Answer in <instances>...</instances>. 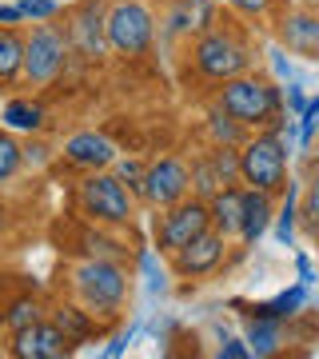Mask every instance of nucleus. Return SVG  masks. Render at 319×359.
<instances>
[{"instance_id":"obj_44","label":"nucleus","mask_w":319,"mask_h":359,"mask_svg":"<svg viewBox=\"0 0 319 359\" xmlns=\"http://www.w3.org/2000/svg\"><path fill=\"white\" fill-rule=\"evenodd\" d=\"M311 168H315V176H319V156H315V164H311Z\"/></svg>"},{"instance_id":"obj_39","label":"nucleus","mask_w":319,"mask_h":359,"mask_svg":"<svg viewBox=\"0 0 319 359\" xmlns=\"http://www.w3.org/2000/svg\"><path fill=\"white\" fill-rule=\"evenodd\" d=\"M25 164H32V168L48 164V144H40V140H28V144H25Z\"/></svg>"},{"instance_id":"obj_10","label":"nucleus","mask_w":319,"mask_h":359,"mask_svg":"<svg viewBox=\"0 0 319 359\" xmlns=\"http://www.w3.org/2000/svg\"><path fill=\"white\" fill-rule=\"evenodd\" d=\"M64 32H68L72 52L84 56V60H100L104 52H112L108 48V8H104V0H80L68 13Z\"/></svg>"},{"instance_id":"obj_16","label":"nucleus","mask_w":319,"mask_h":359,"mask_svg":"<svg viewBox=\"0 0 319 359\" xmlns=\"http://www.w3.org/2000/svg\"><path fill=\"white\" fill-rule=\"evenodd\" d=\"M276 219V196L259 192V188H243V228H240V244L255 248L264 240V231Z\"/></svg>"},{"instance_id":"obj_26","label":"nucleus","mask_w":319,"mask_h":359,"mask_svg":"<svg viewBox=\"0 0 319 359\" xmlns=\"http://www.w3.org/2000/svg\"><path fill=\"white\" fill-rule=\"evenodd\" d=\"M40 320H44V316H40L36 295H16L13 304H8V311H4V327H8V332H20V327L40 323Z\"/></svg>"},{"instance_id":"obj_37","label":"nucleus","mask_w":319,"mask_h":359,"mask_svg":"<svg viewBox=\"0 0 319 359\" xmlns=\"http://www.w3.org/2000/svg\"><path fill=\"white\" fill-rule=\"evenodd\" d=\"M132 339H136V323H128L124 332H116L112 339H108V347H104V355H108V359L124 355V351H128V344H132Z\"/></svg>"},{"instance_id":"obj_24","label":"nucleus","mask_w":319,"mask_h":359,"mask_svg":"<svg viewBox=\"0 0 319 359\" xmlns=\"http://www.w3.org/2000/svg\"><path fill=\"white\" fill-rule=\"evenodd\" d=\"M295 224H299V184H295V180H287L283 200H280V208H276V244L292 248Z\"/></svg>"},{"instance_id":"obj_6","label":"nucleus","mask_w":319,"mask_h":359,"mask_svg":"<svg viewBox=\"0 0 319 359\" xmlns=\"http://www.w3.org/2000/svg\"><path fill=\"white\" fill-rule=\"evenodd\" d=\"M156 40V13L144 0H112L108 4V48L116 56H144Z\"/></svg>"},{"instance_id":"obj_28","label":"nucleus","mask_w":319,"mask_h":359,"mask_svg":"<svg viewBox=\"0 0 319 359\" xmlns=\"http://www.w3.org/2000/svg\"><path fill=\"white\" fill-rule=\"evenodd\" d=\"M80 244H84V252H88L92 259H116V264H124L128 259V248L116 244V240H108V236L100 231V224H96V231H84Z\"/></svg>"},{"instance_id":"obj_32","label":"nucleus","mask_w":319,"mask_h":359,"mask_svg":"<svg viewBox=\"0 0 319 359\" xmlns=\"http://www.w3.org/2000/svg\"><path fill=\"white\" fill-rule=\"evenodd\" d=\"M315 136H319V96H311L307 108L299 112V148H307Z\"/></svg>"},{"instance_id":"obj_40","label":"nucleus","mask_w":319,"mask_h":359,"mask_svg":"<svg viewBox=\"0 0 319 359\" xmlns=\"http://www.w3.org/2000/svg\"><path fill=\"white\" fill-rule=\"evenodd\" d=\"M20 20H28L25 8H20V0L16 4H0V25H20Z\"/></svg>"},{"instance_id":"obj_43","label":"nucleus","mask_w":319,"mask_h":359,"mask_svg":"<svg viewBox=\"0 0 319 359\" xmlns=\"http://www.w3.org/2000/svg\"><path fill=\"white\" fill-rule=\"evenodd\" d=\"M0 236H8V208L0 204Z\"/></svg>"},{"instance_id":"obj_18","label":"nucleus","mask_w":319,"mask_h":359,"mask_svg":"<svg viewBox=\"0 0 319 359\" xmlns=\"http://www.w3.org/2000/svg\"><path fill=\"white\" fill-rule=\"evenodd\" d=\"M0 124H4L8 132H25V136H36V132H44L48 116H44V104L28 100V96H13V100L0 108Z\"/></svg>"},{"instance_id":"obj_4","label":"nucleus","mask_w":319,"mask_h":359,"mask_svg":"<svg viewBox=\"0 0 319 359\" xmlns=\"http://www.w3.org/2000/svg\"><path fill=\"white\" fill-rule=\"evenodd\" d=\"M287 160H292V148L276 136L271 128H259L255 136H247L240 148V180L243 188H259V192L283 196L287 188Z\"/></svg>"},{"instance_id":"obj_33","label":"nucleus","mask_w":319,"mask_h":359,"mask_svg":"<svg viewBox=\"0 0 319 359\" xmlns=\"http://www.w3.org/2000/svg\"><path fill=\"white\" fill-rule=\"evenodd\" d=\"M116 176L124 180L128 188H132V192L140 196V184H144V172H148V168L140 164V160H136V156H128V160H120V156H116Z\"/></svg>"},{"instance_id":"obj_30","label":"nucleus","mask_w":319,"mask_h":359,"mask_svg":"<svg viewBox=\"0 0 319 359\" xmlns=\"http://www.w3.org/2000/svg\"><path fill=\"white\" fill-rule=\"evenodd\" d=\"M299 219H304V228L319 240V176L311 180V184H307L304 204H299Z\"/></svg>"},{"instance_id":"obj_5","label":"nucleus","mask_w":319,"mask_h":359,"mask_svg":"<svg viewBox=\"0 0 319 359\" xmlns=\"http://www.w3.org/2000/svg\"><path fill=\"white\" fill-rule=\"evenodd\" d=\"M132 196L136 192L116 172L100 168V172H88L80 180L76 208H80V216H88L100 228H124V224H132Z\"/></svg>"},{"instance_id":"obj_25","label":"nucleus","mask_w":319,"mask_h":359,"mask_svg":"<svg viewBox=\"0 0 319 359\" xmlns=\"http://www.w3.org/2000/svg\"><path fill=\"white\" fill-rule=\"evenodd\" d=\"M224 188V180H219L216 164H212V156H200V160H191V196H200V200H212V196Z\"/></svg>"},{"instance_id":"obj_2","label":"nucleus","mask_w":319,"mask_h":359,"mask_svg":"<svg viewBox=\"0 0 319 359\" xmlns=\"http://www.w3.org/2000/svg\"><path fill=\"white\" fill-rule=\"evenodd\" d=\"M216 104L228 116H236L240 124H247L252 132L268 128L271 120L283 112V88L268 76H255V72H243L236 80H224L216 92Z\"/></svg>"},{"instance_id":"obj_36","label":"nucleus","mask_w":319,"mask_h":359,"mask_svg":"<svg viewBox=\"0 0 319 359\" xmlns=\"http://www.w3.org/2000/svg\"><path fill=\"white\" fill-rule=\"evenodd\" d=\"M307 100H311V96L304 92V84H295V80H292V84H287V92H283V108L299 120V112L307 108Z\"/></svg>"},{"instance_id":"obj_3","label":"nucleus","mask_w":319,"mask_h":359,"mask_svg":"<svg viewBox=\"0 0 319 359\" xmlns=\"http://www.w3.org/2000/svg\"><path fill=\"white\" fill-rule=\"evenodd\" d=\"M72 287H76L80 304L96 311L100 320H116L128 304V268L116 259H84L72 271Z\"/></svg>"},{"instance_id":"obj_11","label":"nucleus","mask_w":319,"mask_h":359,"mask_svg":"<svg viewBox=\"0 0 319 359\" xmlns=\"http://www.w3.org/2000/svg\"><path fill=\"white\" fill-rule=\"evenodd\" d=\"M224 256H228V236L208 228L204 236H196L188 248H179L172 256V271L179 280H204V276L224 268Z\"/></svg>"},{"instance_id":"obj_7","label":"nucleus","mask_w":319,"mask_h":359,"mask_svg":"<svg viewBox=\"0 0 319 359\" xmlns=\"http://www.w3.org/2000/svg\"><path fill=\"white\" fill-rule=\"evenodd\" d=\"M208 228H212V208H208V200L184 196L179 204L160 208V216H156V248H160V256L172 259L179 248H188Z\"/></svg>"},{"instance_id":"obj_31","label":"nucleus","mask_w":319,"mask_h":359,"mask_svg":"<svg viewBox=\"0 0 319 359\" xmlns=\"http://www.w3.org/2000/svg\"><path fill=\"white\" fill-rule=\"evenodd\" d=\"M156 259H160V248H144L140 252V259H136V264H140V271H144V280H148V292L152 295H160L168 287L164 283V271L156 268Z\"/></svg>"},{"instance_id":"obj_15","label":"nucleus","mask_w":319,"mask_h":359,"mask_svg":"<svg viewBox=\"0 0 319 359\" xmlns=\"http://www.w3.org/2000/svg\"><path fill=\"white\" fill-rule=\"evenodd\" d=\"M280 44L299 56H319V13L292 8L280 16Z\"/></svg>"},{"instance_id":"obj_17","label":"nucleus","mask_w":319,"mask_h":359,"mask_svg":"<svg viewBox=\"0 0 319 359\" xmlns=\"http://www.w3.org/2000/svg\"><path fill=\"white\" fill-rule=\"evenodd\" d=\"M212 228L224 231L228 240H240V228H243V184H228V188H219L212 200Z\"/></svg>"},{"instance_id":"obj_21","label":"nucleus","mask_w":319,"mask_h":359,"mask_svg":"<svg viewBox=\"0 0 319 359\" xmlns=\"http://www.w3.org/2000/svg\"><path fill=\"white\" fill-rule=\"evenodd\" d=\"M25 76V36L13 25L0 28V84L8 88Z\"/></svg>"},{"instance_id":"obj_8","label":"nucleus","mask_w":319,"mask_h":359,"mask_svg":"<svg viewBox=\"0 0 319 359\" xmlns=\"http://www.w3.org/2000/svg\"><path fill=\"white\" fill-rule=\"evenodd\" d=\"M68 52H72L68 32L56 25L36 20V28L25 36V80H32V84H52L64 72V65H68Z\"/></svg>"},{"instance_id":"obj_13","label":"nucleus","mask_w":319,"mask_h":359,"mask_svg":"<svg viewBox=\"0 0 319 359\" xmlns=\"http://www.w3.org/2000/svg\"><path fill=\"white\" fill-rule=\"evenodd\" d=\"M219 25V13H216V0H172L168 4L164 20H160V32L168 40H179V36H204Z\"/></svg>"},{"instance_id":"obj_27","label":"nucleus","mask_w":319,"mask_h":359,"mask_svg":"<svg viewBox=\"0 0 319 359\" xmlns=\"http://www.w3.org/2000/svg\"><path fill=\"white\" fill-rule=\"evenodd\" d=\"M25 168V144L16 140L13 132L4 128L0 132V184L16 180V172Z\"/></svg>"},{"instance_id":"obj_12","label":"nucleus","mask_w":319,"mask_h":359,"mask_svg":"<svg viewBox=\"0 0 319 359\" xmlns=\"http://www.w3.org/2000/svg\"><path fill=\"white\" fill-rule=\"evenodd\" d=\"M72 339L60 332V323L52 320H40V323H28L20 332H13V344H8V355L13 359H64L72 355Z\"/></svg>"},{"instance_id":"obj_35","label":"nucleus","mask_w":319,"mask_h":359,"mask_svg":"<svg viewBox=\"0 0 319 359\" xmlns=\"http://www.w3.org/2000/svg\"><path fill=\"white\" fill-rule=\"evenodd\" d=\"M20 8H25L28 20H52V16L60 13L56 0H20Z\"/></svg>"},{"instance_id":"obj_34","label":"nucleus","mask_w":319,"mask_h":359,"mask_svg":"<svg viewBox=\"0 0 319 359\" xmlns=\"http://www.w3.org/2000/svg\"><path fill=\"white\" fill-rule=\"evenodd\" d=\"M219 359H252V347L243 335H219Z\"/></svg>"},{"instance_id":"obj_38","label":"nucleus","mask_w":319,"mask_h":359,"mask_svg":"<svg viewBox=\"0 0 319 359\" xmlns=\"http://www.w3.org/2000/svg\"><path fill=\"white\" fill-rule=\"evenodd\" d=\"M228 4H231L240 16H268L276 0H228Z\"/></svg>"},{"instance_id":"obj_14","label":"nucleus","mask_w":319,"mask_h":359,"mask_svg":"<svg viewBox=\"0 0 319 359\" xmlns=\"http://www.w3.org/2000/svg\"><path fill=\"white\" fill-rule=\"evenodd\" d=\"M120 148H116L104 132L96 128H84V132H72L64 140V160L72 168H84V172H100V168H112Z\"/></svg>"},{"instance_id":"obj_1","label":"nucleus","mask_w":319,"mask_h":359,"mask_svg":"<svg viewBox=\"0 0 319 359\" xmlns=\"http://www.w3.org/2000/svg\"><path fill=\"white\" fill-rule=\"evenodd\" d=\"M191 68H196V76L212 80V84H224V80H236L243 72H252L255 48L247 44L243 32L216 25L212 32L191 40Z\"/></svg>"},{"instance_id":"obj_29","label":"nucleus","mask_w":319,"mask_h":359,"mask_svg":"<svg viewBox=\"0 0 319 359\" xmlns=\"http://www.w3.org/2000/svg\"><path fill=\"white\" fill-rule=\"evenodd\" d=\"M208 156H212V164H216L224 188H228V184H243L240 180V148H231V144H212Z\"/></svg>"},{"instance_id":"obj_20","label":"nucleus","mask_w":319,"mask_h":359,"mask_svg":"<svg viewBox=\"0 0 319 359\" xmlns=\"http://www.w3.org/2000/svg\"><path fill=\"white\" fill-rule=\"evenodd\" d=\"M247 347H252L255 359H268L283 347V320H268V316H252L247 332H243Z\"/></svg>"},{"instance_id":"obj_42","label":"nucleus","mask_w":319,"mask_h":359,"mask_svg":"<svg viewBox=\"0 0 319 359\" xmlns=\"http://www.w3.org/2000/svg\"><path fill=\"white\" fill-rule=\"evenodd\" d=\"M271 65H276V76L280 80H292V65L283 60V52H271Z\"/></svg>"},{"instance_id":"obj_23","label":"nucleus","mask_w":319,"mask_h":359,"mask_svg":"<svg viewBox=\"0 0 319 359\" xmlns=\"http://www.w3.org/2000/svg\"><path fill=\"white\" fill-rule=\"evenodd\" d=\"M307 304V283H295V287H287V292H280L276 299H268V304H255L247 316H268V320H292V316H299Z\"/></svg>"},{"instance_id":"obj_22","label":"nucleus","mask_w":319,"mask_h":359,"mask_svg":"<svg viewBox=\"0 0 319 359\" xmlns=\"http://www.w3.org/2000/svg\"><path fill=\"white\" fill-rule=\"evenodd\" d=\"M204 128H208V136H212V144H231V148H243V140L252 136V128H247V124H240L236 116H228L219 104L208 112Z\"/></svg>"},{"instance_id":"obj_9","label":"nucleus","mask_w":319,"mask_h":359,"mask_svg":"<svg viewBox=\"0 0 319 359\" xmlns=\"http://www.w3.org/2000/svg\"><path fill=\"white\" fill-rule=\"evenodd\" d=\"M184 196H191V164L179 156H160L148 164L140 184V200L148 208H172Z\"/></svg>"},{"instance_id":"obj_19","label":"nucleus","mask_w":319,"mask_h":359,"mask_svg":"<svg viewBox=\"0 0 319 359\" xmlns=\"http://www.w3.org/2000/svg\"><path fill=\"white\" fill-rule=\"evenodd\" d=\"M52 320L60 323V332L68 335L72 344H88L92 335H100L96 311H88L84 304H56V308H52Z\"/></svg>"},{"instance_id":"obj_41","label":"nucleus","mask_w":319,"mask_h":359,"mask_svg":"<svg viewBox=\"0 0 319 359\" xmlns=\"http://www.w3.org/2000/svg\"><path fill=\"white\" fill-rule=\"evenodd\" d=\"M295 271H299V283H315V271H311L307 256H295Z\"/></svg>"}]
</instances>
